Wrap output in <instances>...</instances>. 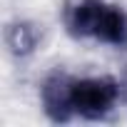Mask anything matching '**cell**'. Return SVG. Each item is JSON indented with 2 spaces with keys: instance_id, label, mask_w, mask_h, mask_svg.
<instances>
[{
  "instance_id": "cell-1",
  "label": "cell",
  "mask_w": 127,
  "mask_h": 127,
  "mask_svg": "<svg viewBox=\"0 0 127 127\" xmlns=\"http://www.w3.org/2000/svg\"><path fill=\"white\" fill-rule=\"evenodd\" d=\"M62 25L75 40L127 50V10L110 0H70L62 8Z\"/></svg>"
},
{
  "instance_id": "cell-3",
  "label": "cell",
  "mask_w": 127,
  "mask_h": 127,
  "mask_svg": "<svg viewBox=\"0 0 127 127\" xmlns=\"http://www.w3.org/2000/svg\"><path fill=\"white\" fill-rule=\"evenodd\" d=\"M40 105L47 120L52 122H70L75 120L72 110V75L67 72H50L40 85Z\"/></svg>"
},
{
  "instance_id": "cell-2",
  "label": "cell",
  "mask_w": 127,
  "mask_h": 127,
  "mask_svg": "<svg viewBox=\"0 0 127 127\" xmlns=\"http://www.w3.org/2000/svg\"><path fill=\"white\" fill-rule=\"evenodd\" d=\"M122 102L120 80L110 75H90V77H72V110L80 120H105L115 112Z\"/></svg>"
},
{
  "instance_id": "cell-5",
  "label": "cell",
  "mask_w": 127,
  "mask_h": 127,
  "mask_svg": "<svg viewBox=\"0 0 127 127\" xmlns=\"http://www.w3.org/2000/svg\"><path fill=\"white\" fill-rule=\"evenodd\" d=\"M120 87H122V102L127 105V72L120 77Z\"/></svg>"
},
{
  "instance_id": "cell-4",
  "label": "cell",
  "mask_w": 127,
  "mask_h": 127,
  "mask_svg": "<svg viewBox=\"0 0 127 127\" xmlns=\"http://www.w3.org/2000/svg\"><path fill=\"white\" fill-rule=\"evenodd\" d=\"M40 30L30 20H13L5 28V45L15 57H30L40 45Z\"/></svg>"
}]
</instances>
